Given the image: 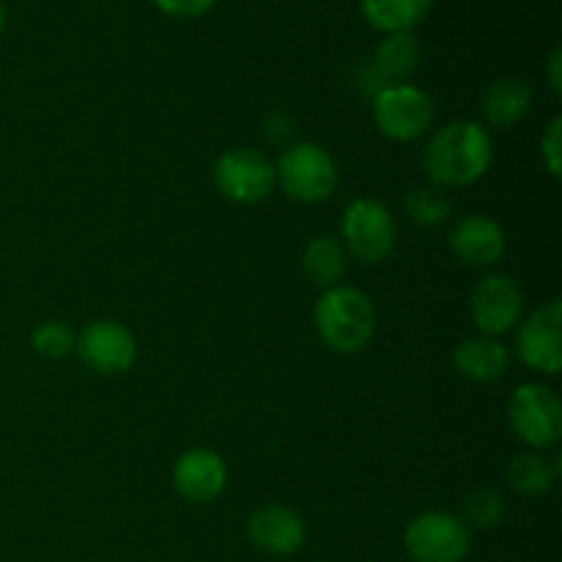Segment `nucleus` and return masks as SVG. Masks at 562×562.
Instances as JSON below:
<instances>
[{
	"mask_svg": "<svg viewBox=\"0 0 562 562\" xmlns=\"http://www.w3.org/2000/svg\"><path fill=\"white\" fill-rule=\"evenodd\" d=\"M494 162L492 132L470 119H459L434 132L423 151V168L439 190H461L488 173Z\"/></svg>",
	"mask_w": 562,
	"mask_h": 562,
	"instance_id": "f257e3e1",
	"label": "nucleus"
},
{
	"mask_svg": "<svg viewBox=\"0 0 562 562\" xmlns=\"http://www.w3.org/2000/svg\"><path fill=\"white\" fill-rule=\"evenodd\" d=\"M313 327L335 355H357L376 335V307L357 285L338 283L324 289L313 307Z\"/></svg>",
	"mask_w": 562,
	"mask_h": 562,
	"instance_id": "f03ea898",
	"label": "nucleus"
},
{
	"mask_svg": "<svg viewBox=\"0 0 562 562\" xmlns=\"http://www.w3.org/2000/svg\"><path fill=\"white\" fill-rule=\"evenodd\" d=\"M274 179L294 203L316 206V203L327 201L338 187V165L327 148L302 140L280 154L278 165H274Z\"/></svg>",
	"mask_w": 562,
	"mask_h": 562,
	"instance_id": "7ed1b4c3",
	"label": "nucleus"
},
{
	"mask_svg": "<svg viewBox=\"0 0 562 562\" xmlns=\"http://www.w3.org/2000/svg\"><path fill=\"white\" fill-rule=\"evenodd\" d=\"M340 245L346 256L362 263H382L393 256L398 225L393 212L376 198H357L340 217Z\"/></svg>",
	"mask_w": 562,
	"mask_h": 562,
	"instance_id": "20e7f679",
	"label": "nucleus"
},
{
	"mask_svg": "<svg viewBox=\"0 0 562 562\" xmlns=\"http://www.w3.org/2000/svg\"><path fill=\"white\" fill-rule=\"evenodd\" d=\"M510 431L530 450H549L562 437L560 395L549 384L525 382L508 398Z\"/></svg>",
	"mask_w": 562,
	"mask_h": 562,
	"instance_id": "39448f33",
	"label": "nucleus"
},
{
	"mask_svg": "<svg viewBox=\"0 0 562 562\" xmlns=\"http://www.w3.org/2000/svg\"><path fill=\"white\" fill-rule=\"evenodd\" d=\"M434 99L415 82H395L373 97V124L387 140L415 143L431 130Z\"/></svg>",
	"mask_w": 562,
	"mask_h": 562,
	"instance_id": "423d86ee",
	"label": "nucleus"
},
{
	"mask_svg": "<svg viewBox=\"0 0 562 562\" xmlns=\"http://www.w3.org/2000/svg\"><path fill=\"white\" fill-rule=\"evenodd\" d=\"M212 179L220 195L239 206H256L267 201L278 187L274 162L250 146H236L220 154L212 168Z\"/></svg>",
	"mask_w": 562,
	"mask_h": 562,
	"instance_id": "0eeeda50",
	"label": "nucleus"
},
{
	"mask_svg": "<svg viewBox=\"0 0 562 562\" xmlns=\"http://www.w3.org/2000/svg\"><path fill=\"white\" fill-rule=\"evenodd\" d=\"M404 549L415 562H464L472 549V532L448 510H426L409 521Z\"/></svg>",
	"mask_w": 562,
	"mask_h": 562,
	"instance_id": "6e6552de",
	"label": "nucleus"
},
{
	"mask_svg": "<svg viewBox=\"0 0 562 562\" xmlns=\"http://www.w3.org/2000/svg\"><path fill=\"white\" fill-rule=\"evenodd\" d=\"M75 351L99 376H119L135 366L137 338L126 324L97 318L77 333Z\"/></svg>",
	"mask_w": 562,
	"mask_h": 562,
	"instance_id": "1a4fd4ad",
	"label": "nucleus"
},
{
	"mask_svg": "<svg viewBox=\"0 0 562 562\" xmlns=\"http://www.w3.org/2000/svg\"><path fill=\"white\" fill-rule=\"evenodd\" d=\"M521 313H525V294L519 283L510 274L492 272L477 280L470 296V316L472 324L481 329V335L499 338L519 327Z\"/></svg>",
	"mask_w": 562,
	"mask_h": 562,
	"instance_id": "9d476101",
	"label": "nucleus"
},
{
	"mask_svg": "<svg viewBox=\"0 0 562 562\" xmlns=\"http://www.w3.org/2000/svg\"><path fill=\"white\" fill-rule=\"evenodd\" d=\"M562 302L552 300L532 311L516 333V355L527 368L558 376L562 366Z\"/></svg>",
	"mask_w": 562,
	"mask_h": 562,
	"instance_id": "9b49d317",
	"label": "nucleus"
},
{
	"mask_svg": "<svg viewBox=\"0 0 562 562\" xmlns=\"http://www.w3.org/2000/svg\"><path fill=\"white\" fill-rule=\"evenodd\" d=\"M170 481L184 503L209 505L223 497L228 486V464L217 450L190 448L173 461Z\"/></svg>",
	"mask_w": 562,
	"mask_h": 562,
	"instance_id": "f8f14e48",
	"label": "nucleus"
},
{
	"mask_svg": "<svg viewBox=\"0 0 562 562\" xmlns=\"http://www.w3.org/2000/svg\"><path fill=\"white\" fill-rule=\"evenodd\" d=\"M247 538H250L252 547L272 554V558H291L305 547L307 525L300 510H294L291 505L269 503L250 514Z\"/></svg>",
	"mask_w": 562,
	"mask_h": 562,
	"instance_id": "ddd939ff",
	"label": "nucleus"
},
{
	"mask_svg": "<svg viewBox=\"0 0 562 562\" xmlns=\"http://www.w3.org/2000/svg\"><path fill=\"white\" fill-rule=\"evenodd\" d=\"M505 239L503 225L488 214H467L450 231V250L464 267L492 269L503 261Z\"/></svg>",
	"mask_w": 562,
	"mask_h": 562,
	"instance_id": "4468645a",
	"label": "nucleus"
},
{
	"mask_svg": "<svg viewBox=\"0 0 562 562\" xmlns=\"http://www.w3.org/2000/svg\"><path fill=\"white\" fill-rule=\"evenodd\" d=\"M420 66V44H417L415 33H387L373 49L371 66L362 75L366 91L376 97L382 88L395 86V82H409Z\"/></svg>",
	"mask_w": 562,
	"mask_h": 562,
	"instance_id": "2eb2a0df",
	"label": "nucleus"
},
{
	"mask_svg": "<svg viewBox=\"0 0 562 562\" xmlns=\"http://www.w3.org/2000/svg\"><path fill=\"white\" fill-rule=\"evenodd\" d=\"M453 366L470 382L492 384L508 373L510 351L499 338L472 335L453 349Z\"/></svg>",
	"mask_w": 562,
	"mask_h": 562,
	"instance_id": "dca6fc26",
	"label": "nucleus"
},
{
	"mask_svg": "<svg viewBox=\"0 0 562 562\" xmlns=\"http://www.w3.org/2000/svg\"><path fill=\"white\" fill-rule=\"evenodd\" d=\"M483 115L492 126H514L530 113L532 108V88L527 80L519 77H503V80H494L492 86L483 91Z\"/></svg>",
	"mask_w": 562,
	"mask_h": 562,
	"instance_id": "f3484780",
	"label": "nucleus"
},
{
	"mask_svg": "<svg viewBox=\"0 0 562 562\" xmlns=\"http://www.w3.org/2000/svg\"><path fill=\"white\" fill-rule=\"evenodd\" d=\"M434 0H360L368 25L379 33H412L431 11Z\"/></svg>",
	"mask_w": 562,
	"mask_h": 562,
	"instance_id": "a211bd4d",
	"label": "nucleus"
},
{
	"mask_svg": "<svg viewBox=\"0 0 562 562\" xmlns=\"http://www.w3.org/2000/svg\"><path fill=\"white\" fill-rule=\"evenodd\" d=\"M346 250L340 245V239L335 236H316V239L307 241L305 252H302V269H305L307 280L318 289H333L344 280L346 274Z\"/></svg>",
	"mask_w": 562,
	"mask_h": 562,
	"instance_id": "6ab92c4d",
	"label": "nucleus"
},
{
	"mask_svg": "<svg viewBox=\"0 0 562 562\" xmlns=\"http://www.w3.org/2000/svg\"><path fill=\"white\" fill-rule=\"evenodd\" d=\"M508 483L525 497H541L558 483V464L543 450H527L508 464Z\"/></svg>",
	"mask_w": 562,
	"mask_h": 562,
	"instance_id": "aec40b11",
	"label": "nucleus"
},
{
	"mask_svg": "<svg viewBox=\"0 0 562 562\" xmlns=\"http://www.w3.org/2000/svg\"><path fill=\"white\" fill-rule=\"evenodd\" d=\"M404 209L409 214V220L420 228H439L442 223H448L450 214H453V203L445 195L439 187H415L412 192H406Z\"/></svg>",
	"mask_w": 562,
	"mask_h": 562,
	"instance_id": "412c9836",
	"label": "nucleus"
},
{
	"mask_svg": "<svg viewBox=\"0 0 562 562\" xmlns=\"http://www.w3.org/2000/svg\"><path fill=\"white\" fill-rule=\"evenodd\" d=\"M467 525V530H492L499 521L505 519V497L497 488H475L472 494H467L464 510L459 516Z\"/></svg>",
	"mask_w": 562,
	"mask_h": 562,
	"instance_id": "4be33fe9",
	"label": "nucleus"
},
{
	"mask_svg": "<svg viewBox=\"0 0 562 562\" xmlns=\"http://www.w3.org/2000/svg\"><path fill=\"white\" fill-rule=\"evenodd\" d=\"M77 333L71 329V324L58 322V318H49V322H42L31 333V349L36 351L44 360H64L75 351Z\"/></svg>",
	"mask_w": 562,
	"mask_h": 562,
	"instance_id": "5701e85b",
	"label": "nucleus"
},
{
	"mask_svg": "<svg viewBox=\"0 0 562 562\" xmlns=\"http://www.w3.org/2000/svg\"><path fill=\"white\" fill-rule=\"evenodd\" d=\"M538 151H541L543 165L552 173V179H560V162H562V119L554 115L549 121V126L543 130L541 143H538Z\"/></svg>",
	"mask_w": 562,
	"mask_h": 562,
	"instance_id": "b1692460",
	"label": "nucleus"
},
{
	"mask_svg": "<svg viewBox=\"0 0 562 562\" xmlns=\"http://www.w3.org/2000/svg\"><path fill=\"white\" fill-rule=\"evenodd\" d=\"M162 14L173 20H198L217 5V0H151Z\"/></svg>",
	"mask_w": 562,
	"mask_h": 562,
	"instance_id": "393cba45",
	"label": "nucleus"
},
{
	"mask_svg": "<svg viewBox=\"0 0 562 562\" xmlns=\"http://www.w3.org/2000/svg\"><path fill=\"white\" fill-rule=\"evenodd\" d=\"M547 77H549V86H552V91L560 97L562 93V53H560V47H554L552 53H549Z\"/></svg>",
	"mask_w": 562,
	"mask_h": 562,
	"instance_id": "a878e982",
	"label": "nucleus"
},
{
	"mask_svg": "<svg viewBox=\"0 0 562 562\" xmlns=\"http://www.w3.org/2000/svg\"><path fill=\"white\" fill-rule=\"evenodd\" d=\"M5 20H9V14H5V5H3V0H0V33L5 31Z\"/></svg>",
	"mask_w": 562,
	"mask_h": 562,
	"instance_id": "bb28decb",
	"label": "nucleus"
}]
</instances>
